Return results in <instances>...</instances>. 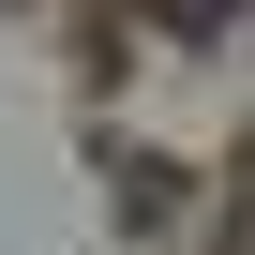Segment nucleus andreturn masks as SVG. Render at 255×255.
Listing matches in <instances>:
<instances>
[{"label":"nucleus","mask_w":255,"mask_h":255,"mask_svg":"<svg viewBox=\"0 0 255 255\" xmlns=\"http://www.w3.org/2000/svg\"><path fill=\"white\" fill-rule=\"evenodd\" d=\"M150 15H165V30H210V15H225V0H150Z\"/></svg>","instance_id":"1"}]
</instances>
